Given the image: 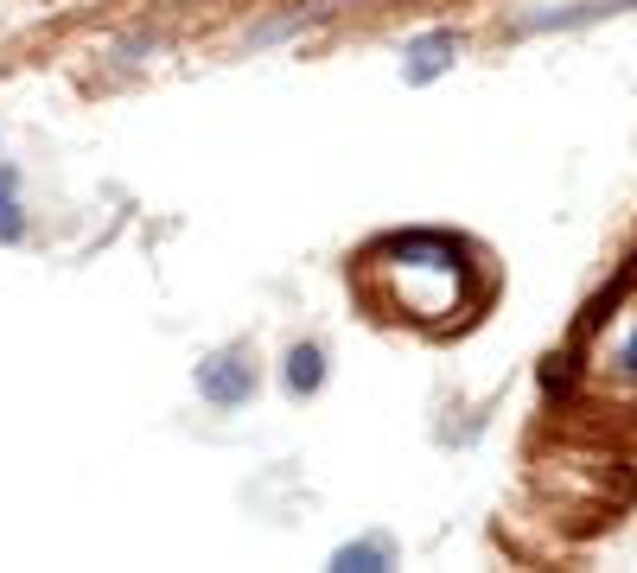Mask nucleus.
I'll return each instance as SVG.
<instances>
[{"mask_svg": "<svg viewBox=\"0 0 637 573\" xmlns=\"http://www.w3.org/2000/svg\"><path fill=\"white\" fill-rule=\"evenodd\" d=\"M20 211H13V198H0V242H20Z\"/></svg>", "mask_w": 637, "mask_h": 573, "instance_id": "0eeeda50", "label": "nucleus"}, {"mask_svg": "<svg viewBox=\"0 0 637 573\" xmlns=\"http://www.w3.org/2000/svg\"><path fill=\"white\" fill-rule=\"evenodd\" d=\"M637 0H587V7H567V13H535L529 26H587V20H605V13H625Z\"/></svg>", "mask_w": 637, "mask_h": 573, "instance_id": "20e7f679", "label": "nucleus"}, {"mask_svg": "<svg viewBox=\"0 0 637 573\" xmlns=\"http://www.w3.org/2000/svg\"><path fill=\"white\" fill-rule=\"evenodd\" d=\"M625 363H632V370H637V338H632V350H625Z\"/></svg>", "mask_w": 637, "mask_h": 573, "instance_id": "6e6552de", "label": "nucleus"}, {"mask_svg": "<svg viewBox=\"0 0 637 573\" xmlns=\"http://www.w3.org/2000/svg\"><path fill=\"white\" fill-rule=\"evenodd\" d=\"M198 389H204L217 408H236V402L256 395V370H249L243 357H211V363L198 370Z\"/></svg>", "mask_w": 637, "mask_h": 573, "instance_id": "f03ea898", "label": "nucleus"}, {"mask_svg": "<svg viewBox=\"0 0 637 573\" xmlns=\"http://www.w3.org/2000/svg\"><path fill=\"white\" fill-rule=\"evenodd\" d=\"M319 377H326V357H319L312 344H300V350L287 357V389H294V395H312V389H319Z\"/></svg>", "mask_w": 637, "mask_h": 573, "instance_id": "39448f33", "label": "nucleus"}, {"mask_svg": "<svg viewBox=\"0 0 637 573\" xmlns=\"http://www.w3.org/2000/svg\"><path fill=\"white\" fill-rule=\"evenodd\" d=\"M370 274H396L402 280V294H389V306L402 312V319H447L452 306H459V280H465V249L452 242V236H427V229H414V236H389V242H376L370 249Z\"/></svg>", "mask_w": 637, "mask_h": 573, "instance_id": "f257e3e1", "label": "nucleus"}, {"mask_svg": "<svg viewBox=\"0 0 637 573\" xmlns=\"http://www.w3.org/2000/svg\"><path fill=\"white\" fill-rule=\"evenodd\" d=\"M452 45H459L452 33H427V38H421V45L409 51V58H414V64H409V83H427V76L447 64V51H452Z\"/></svg>", "mask_w": 637, "mask_h": 573, "instance_id": "7ed1b4c3", "label": "nucleus"}, {"mask_svg": "<svg viewBox=\"0 0 637 573\" xmlns=\"http://www.w3.org/2000/svg\"><path fill=\"white\" fill-rule=\"evenodd\" d=\"M389 561V548H376V541H364V548H344L338 554V568H382Z\"/></svg>", "mask_w": 637, "mask_h": 573, "instance_id": "423d86ee", "label": "nucleus"}]
</instances>
